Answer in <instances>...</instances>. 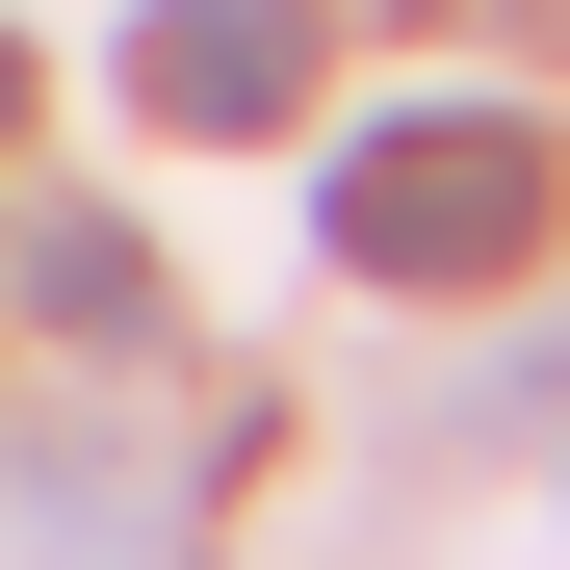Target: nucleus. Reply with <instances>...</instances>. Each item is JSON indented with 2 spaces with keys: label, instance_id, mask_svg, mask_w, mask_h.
<instances>
[{
  "label": "nucleus",
  "instance_id": "obj_1",
  "mask_svg": "<svg viewBox=\"0 0 570 570\" xmlns=\"http://www.w3.org/2000/svg\"><path fill=\"white\" fill-rule=\"evenodd\" d=\"M544 208H570V156L519 105H390V130H337V181H312L337 285H519Z\"/></svg>",
  "mask_w": 570,
  "mask_h": 570
},
{
  "label": "nucleus",
  "instance_id": "obj_2",
  "mask_svg": "<svg viewBox=\"0 0 570 570\" xmlns=\"http://www.w3.org/2000/svg\"><path fill=\"white\" fill-rule=\"evenodd\" d=\"M312 0H156V27H130V105L156 130H312Z\"/></svg>",
  "mask_w": 570,
  "mask_h": 570
},
{
  "label": "nucleus",
  "instance_id": "obj_3",
  "mask_svg": "<svg viewBox=\"0 0 570 570\" xmlns=\"http://www.w3.org/2000/svg\"><path fill=\"white\" fill-rule=\"evenodd\" d=\"M27 312H52L78 363H130V337H156V234H105V208H27Z\"/></svg>",
  "mask_w": 570,
  "mask_h": 570
},
{
  "label": "nucleus",
  "instance_id": "obj_4",
  "mask_svg": "<svg viewBox=\"0 0 570 570\" xmlns=\"http://www.w3.org/2000/svg\"><path fill=\"white\" fill-rule=\"evenodd\" d=\"M0 130H27V52H0Z\"/></svg>",
  "mask_w": 570,
  "mask_h": 570
},
{
  "label": "nucleus",
  "instance_id": "obj_5",
  "mask_svg": "<svg viewBox=\"0 0 570 570\" xmlns=\"http://www.w3.org/2000/svg\"><path fill=\"white\" fill-rule=\"evenodd\" d=\"M105 570H181V544H105Z\"/></svg>",
  "mask_w": 570,
  "mask_h": 570
}]
</instances>
